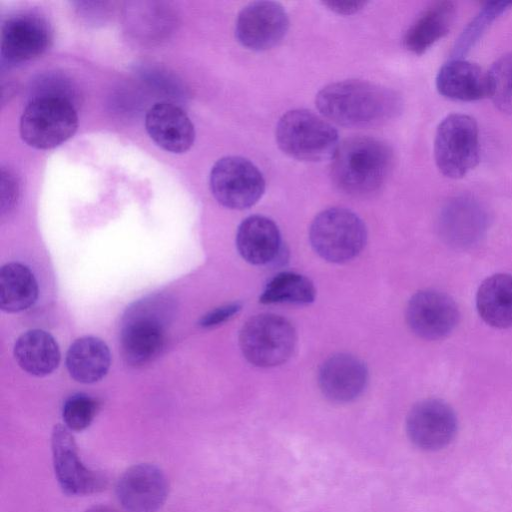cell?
Listing matches in <instances>:
<instances>
[{
    "label": "cell",
    "instance_id": "1",
    "mask_svg": "<svg viewBox=\"0 0 512 512\" xmlns=\"http://www.w3.org/2000/svg\"><path fill=\"white\" fill-rule=\"evenodd\" d=\"M316 106L327 119L347 127H369L394 118L402 107L391 89L362 80H344L322 88Z\"/></svg>",
    "mask_w": 512,
    "mask_h": 512
},
{
    "label": "cell",
    "instance_id": "30",
    "mask_svg": "<svg viewBox=\"0 0 512 512\" xmlns=\"http://www.w3.org/2000/svg\"><path fill=\"white\" fill-rule=\"evenodd\" d=\"M241 309L242 305L239 302L222 305L205 314L199 321V325L203 328L219 326L237 315Z\"/></svg>",
    "mask_w": 512,
    "mask_h": 512
},
{
    "label": "cell",
    "instance_id": "23",
    "mask_svg": "<svg viewBox=\"0 0 512 512\" xmlns=\"http://www.w3.org/2000/svg\"><path fill=\"white\" fill-rule=\"evenodd\" d=\"M14 356L24 371L38 377L52 373L60 362L57 342L53 336L40 329L26 331L18 337Z\"/></svg>",
    "mask_w": 512,
    "mask_h": 512
},
{
    "label": "cell",
    "instance_id": "26",
    "mask_svg": "<svg viewBox=\"0 0 512 512\" xmlns=\"http://www.w3.org/2000/svg\"><path fill=\"white\" fill-rule=\"evenodd\" d=\"M316 289L312 281L295 272H280L266 284L259 300L263 304L306 305L315 300Z\"/></svg>",
    "mask_w": 512,
    "mask_h": 512
},
{
    "label": "cell",
    "instance_id": "25",
    "mask_svg": "<svg viewBox=\"0 0 512 512\" xmlns=\"http://www.w3.org/2000/svg\"><path fill=\"white\" fill-rule=\"evenodd\" d=\"M38 297V284L30 269L21 263H8L0 271V308L16 313L31 307Z\"/></svg>",
    "mask_w": 512,
    "mask_h": 512
},
{
    "label": "cell",
    "instance_id": "17",
    "mask_svg": "<svg viewBox=\"0 0 512 512\" xmlns=\"http://www.w3.org/2000/svg\"><path fill=\"white\" fill-rule=\"evenodd\" d=\"M487 227V214L475 199L460 196L448 201L439 216V230L451 245L465 247L477 242Z\"/></svg>",
    "mask_w": 512,
    "mask_h": 512
},
{
    "label": "cell",
    "instance_id": "3",
    "mask_svg": "<svg viewBox=\"0 0 512 512\" xmlns=\"http://www.w3.org/2000/svg\"><path fill=\"white\" fill-rule=\"evenodd\" d=\"M172 309L171 300L163 295L144 298L127 309L120 343L122 356L129 365H144L160 353Z\"/></svg>",
    "mask_w": 512,
    "mask_h": 512
},
{
    "label": "cell",
    "instance_id": "6",
    "mask_svg": "<svg viewBox=\"0 0 512 512\" xmlns=\"http://www.w3.org/2000/svg\"><path fill=\"white\" fill-rule=\"evenodd\" d=\"M20 135L31 147L51 149L67 141L78 127V116L70 99L37 95L20 118Z\"/></svg>",
    "mask_w": 512,
    "mask_h": 512
},
{
    "label": "cell",
    "instance_id": "32",
    "mask_svg": "<svg viewBox=\"0 0 512 512\" xmlns=\"http://www.w3.org/2000/svg\"><path fill=\"white\" fill-rule=\"evenodd\" d=\"M330 10L339 14H353L363 7H365V1H348V0H330L323 2Z\"/></svg>",
    "mask_w": 512,
    "mask_h": 512
},
{
    "label": "cell",
    "instance_id": "29",
    "mask_svg": "<svg viewBox=\"0 0 512 512\" xmlns=\"http://www.w3.org/2000/svg\"><path fill=\"white\" fill-rule=\"evenodd\" d=\"M98 404L92 397L78 393L70 396L64 403L62 418L70 431H82L94 420Z\"/></svg>",
    "mask_w": 512,
    "mask_h": 512
},
{
    "label": "cell",
    "instance_id": "5",
    "mask_svg": "<svg viewBox=\"0 0 512 512\" xmlns=\"http://www.w3.org/2000/svg\"><path fill=\"white\" fill-rule=\"evenodd\" d=\"M309 240L314 251L331 263H344L357 257L367 240L364 222L351 210L332 207L312 221Z\"/></svg>",
    "mask_w": 512,
    "mask_h": 512
},
{
    "label": "cell",
    "instance_id": "24",
    "mask_svg": "<svg viewBox=\"0 0 512 512\" xmlns=\"http://www.w3.org/2000/svg\"><path fill=\"white\" fill-rule=\"evenodd\" d=\"M476 308L488 325L512 327V275L497 273L486 278L478 288Z\"/></svg>",
    "mask_w": 512,
    "mask_h": 512
},
{
    "label": "cell",
    "instance_id": "20",
    "mask_svg": "<svg viewBox=\"0 0 512 512\" xmlns=\"http://www.w3.org/2000/svg\"><path fill=\"white\" fill-rule=\"evenodd\" d=\"M436 88L451 100L477 101L488 96L487 72L461 58L451 59L440 68Z\"/></svg>",
    "mask_w": 512,
    "mask_h": 512
},
{
    "label": "cell",
    "instance_id": "31",
    "mask_svg": "<svg viewBox=\"0 0 512 512\" xmlns=\"http://www.w3.org/2000/svg\"><path fill=\"white\" fill-rule=\"evenodd\" d=\"M17 185L15 179L9 172L2 170V200L1 211L2 213L11 210L17 199Z\"/></svg>",
    "mask_w": 512,
    "mask_h": 512
},
{
    "label": "cell",
    "instance_id": "33",
    "mask_svg": "<svg viewBox=\"0 0 512 512\" xmlns=\"http://www.w3.org/2000/svg\"><path fill=\"white\" fill-rule=\"evenodd\" d=\"M85 512H118V511L110 506H107V505H96V506L89 508Z\"/></svg>",
    "mask_w": 512,
    "mask_h": 512
},
{
    "label": "cell",
    "instance_id": "28",
    "mask_svg": "<svg viewBox=\"0 0 512 512\" xmlns=\"http://www.w3.org/2000/svg\"><path fill=\"white\" fill-rule=\"evenodd\" d=\"M487 76L488 97L500 111L512 114V52L499 58Z\"/></svg>",
    "mask_w": 512,
    "mask_h": 512
},
{
    "label": "cell",
    "instance_id": "13",
    "mask_svg": "<svg viewBox=\"0 0 512 512\" xmlns=\"http://www.w3.org/2000/svg\"><path fill=\"white\" fill-rule=\"evenodd\" d=\"M288 28L289 18L281 4L274 1H255L239 12L235 34L244 47L263 51L278 44Z\"/></svg>",
    "mask_w": 512,
    "mask_h": 512
},
{
    "label": "cell",
    "instance_id": "2",
    "mask_svg": "<svg viewBox=\"0 0 512 512\" xmlns=\"http://www.w3.org/2000/svg\"><path fill=\"white\" fill-rule=\"evenodd\" d=\"M393 163V153L383 141L356 136L339 143L331 164L335 185L352 196H368L385 182Z\"/></svg>",
    "mask_w": 512,
    "mask_h": 512
},
{
    "label": "cell",
    "instance_id": "11",
    "mask_svg": "<svg viewBox=\"0 0 512 512\" xmlns=\"http://www.w3.org/2000/svg\"><path fill=\"white\" fill-rule=\"evenodd\" d=\"M458 428L453 408L441 399H425L416 403L406 418L409 440L418 448L436 451L454 439Z\"/></svg>",
    "mask_w": 512,
    "mask_h": 512
},
{
    "label": "cell",
    "instance_id": "10",
    "mask_svg": "<svg viewBox=\"0 0 512 512\" xmlns=\"http://www.w3.org/2000/svg\"><path fill=\"white\" fill-rule=\"evenodd\" d=\"M51 452L57 482L67 495H90L107 486L105 475L89 468L82 461L75 439L66 426H54Z\"/></svg>",
    "mask_w": 512,
    "mask_h": 512
},
{
    "label": "cell",
    "instance_id": "14",
    "mask_svg": "<svg viewBox=\"0 0 512 512\" xmlns=\"http://www.w3.org/2000/svg\"><path fill=\"white\" fill-rule=\"evenodd\" d=\"M168 492L165 473L150 463L129 467L116 484L117 499L128 512H157L166 502Z\"/></svg>",
    "mask_w": 512,
    "mask_h": 512
},
{
    "label": "cell",
    "instance_id": "8",
    "mask_svg": "<svg viewBox=\"0 0 512 512\" xmlns=\"http://www.w3.org/2000/svg\"><path fill=\"white\" fill-rule=\"evenodd\" d=\"M434 158L439 171L448 178H462L474 169L480 159L475 119L460 113L446 116L435 134Z\"/></svg>",
    "mask_w": 512,
    "mask_h": 512
},
{
    "label": "cell",
    "instance_id": "9",
    "mask_svg": "<svg viewBox=\"0 0 512 512\" xmlns=\"http://www.w3.org/2000/svg\"><path fill=\"white\" fill-rule=\"evenodd\" d=\"M209 183L214 198L224 207L235 210L255 205L266 188L261 171L240 156L219 159L211 169Z\"/></svg>",
    "mask_w": 512,
    "mask_h": 512
},
{
    "label": "cell",
    "instance_id": "19",
    "mask_svg": "<svg viewBox=\"0 0 512 512\" xmlns=\"http://www.w3.org/2000/svg\"><path fill=\"white\" fill-rule=\"evenodd\" d=\"M236 246L241 257L250 264L264 265L273 261L281 249V234L276 223L263 215H251L239 225Z\"/></svg>",
    "mask_w": 512,
    "mask_h": 512
},
{
    "label": "cell",
    "instance_id": "12",
    "mask_svg": "<svg viewBox=\"0 0 512 512\" xmlns=\"http://www.w3.org/2000/svg\"><path fill=\"white\" fill-rule=\"evenodd\" d=\"M460 313L448 294L425 289L415 293L406 308V321L411 331L427 340L441 339L457 326Z\"/></svg>",
    "mask_w": 512,
    "mask_h": 512
},
{
    "label": "cell",
    "instance_id": "16",
    "mask_svg": "<svg viewBox=\"0 0 512 512\" xmlns=\"http://www.w3.org/2000/svg\"><path fill=\"white\" fill-rule=\"evenodd\" d=\"M368 370L357 357L338 353L328 357L318 371V385L322 394L332 402L347 403L364 391Z\"/></svg>",
    "mask_w": 512,
    "mask_h": 512
},
{
    "label": "cell",
    "instance_id": "21",
    "mask_svg": "<svg viewBox=\"0 0 512 512\" xmlns=\"http://www.w3.org/2000/svg\"><path fill=\"white\" fill-rule=\"evenodd\" d=\"M455 18L456 7L452 1L432 3L405 33V47L417 55L425 53L450 31Z\"/></svg>",
    "mask_w": 512,
    "mask_h": 512
},
{
    "label": "cell",
    "instance_id": "27",
    "mask_svg": "<svg viewBox=\"0 0 512 512\" xmlns=\"http://www.w3.org/2000/svg\"><path fill=\"white\" fill-rule=\"evenodd\" d=\"M512 7L510 1L487 2L463 30L452 50V59L465 55L485 33L487 28Z\"/></svg>",
    "mask_w": 512,
    "mask_h": 512
},
{
    "label": "cell",
    "instance_id": "18",
    "mask_svg": "<svg viewBox=\"0 0 512 512\" xmlns=\"http://www.w3.org/2000/svg\"><path fill=\"white\" fill-rule=\"evenodd\" d=\"M145 127L152 140L172 153H183L191 148L195 139L193 123L178 106L160 102L146 113Z\"/></svg>",
    "mask_w": 512,
    "mask_h": 512
},
{
    "label": "cell",
    "instance_id": "22",
    "mask_svg": "<svg viewBox=\"0 0 512 512\" xmlns=\"http://www.w3.org/2000/svg\"><path fill=\"white\" fill-rule=\"evenodd\" d=\"M111 364L108 346L94 336L75 340L66 353V367L77 382L90 384L102 379Z\"/></svg>",
    "mask_w": 512,
    "mask_h": 512
},
{
    "label": "cell",
    "instance_id": "7",
    "mask_svg": "<svg viewBox=\"0 0 512 512\" xmlns=\"http://www.w3.org/2000/svg\"><path fill=\"white\" fill-rule=\"evenodd\" d=\"M292 323L276 314L263 313L248 319L239 333L244 358L254 366L270 368L285 363L296 347Z\"/></svg>",
    "mask_w": 512,
    "mask_h": 512
},
{
    "label": "cell",
    "instance_id": "15",
    "mask_svg": "<svg viewBox=\"0 0 512 512\" xmlns=\"http://www.w3.org/2000/svg\"><path fill=\"white\" fill-rule=\"evenodd\" d=\"M50 26L31 13L8 18L1 28V54L10 62L28 61L42 55L50 46Z\"/></svg>",
    "mask_w": 512,
    "mask_h": 512
},
{
    "label": "cell",
    "instance_id": "4",
    "mask_svg": "<svg viewBox=\"0 0 512 512\" xmlns=\"http://www.w3.org/2000/svg\"><path fill=\"white\" fill-rule=\"evenodd\" d=\"M276 141L285 154L307 162L332 158L339 145L338 132L332 124L304 109L282 115L276 126Z\"/></svg>",
    "mask_w": 512,
    "mask_h": 512
}]
</instances>
